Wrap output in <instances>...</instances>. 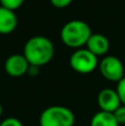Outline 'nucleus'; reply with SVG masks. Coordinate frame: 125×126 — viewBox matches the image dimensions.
Returning <instances> with one entry per match:
<instances>
[{
    "instance_id": "nucleus-9",
    "label": "nucleus",
    "mask_w": 125,
    "mask_h": 126,
    "mask_svg": "<svg viewBox=\"0 0 125 126\" xmlns=\"http://www.w3.org/2000/svg\"><path fill=\"white\" fill-rule=\"evenodd\" d=\"M18 27L16 11L0 6V34H9Z\"/></svg>"
},
{
    "instance_id": "nucleus-3",
    "label": "nucleus",
    "mask_w": 125,
    "mask_h": 126,
    "mask_svg": "<svg viewBox=\"0 0 125 126\" xmlns=\"http://www.w3.org/2000/svg\"><path fill=\"white\" fill-rule=\"evenodd\" d=\"M75 116L69 107L53 105L43 110L39 117V126H74Z\"/></svg>"
},
{
    "instance_id": "nucleus-1",
    "label": "nucleus",
    "mask_w": 125,
    "mask_h": 126,
    "mask_svg": "<svg viewBox=\"0 0 125 126\" xmlns=\"http://www.w3.org/2000/svg\"><path fill=\"white\" fill-rule=\"evenodd\" d=\"M54 52V46L49 38L34 35L26 42L22 54L26 57L30 65L41 67L52 61Z\"/></svg>"
},
{
    "instance_id": "nucleus-17",
    "label": "nucleus",
    "mask_w": 125,
    "mask_h": 126,
    "mask_svg": "<svg viewBox=\"0 0 125 126\" xmlns=\"http://www.w3.org/2000/svg\"><path fill=\"white\" fill-rule=\"evenodd\" d=\"M1 115H2V105L0 103V117H1Z\"/></svg>"
},
{
    "instance_id": "nucleus-8",
    "label": "nucleus",
    "mask_w": 125,
    "mask_h": 126,
    "mask_svg": "<svg viewBox=\"0 0 125 126\" xmlns=\"http://www.w3.org/2000/svg\"><path fill=\"white\" fill-rule=\"evenodd\" d=\"M85 48L90 50L93 54L99 57H105L110 50V41L102 33H92Z\"/></svg>"
},
{
    "instance_id": "nucleus-12",
    "label": "nucleus",
    "mask_w": 125,
    "mask_h": 126,
    "mask_svg": "<svg viewBox=\"0 0 125 126\" xmlns=\"http://www.w3.org/2000/svg\"><path fill=\"white\" fill-rule=\"evenodd\" d=\"M113 115H114L115 120L117 121V123H119L120 125L125 124V105L122 104L121 106L113 113Z\"/></svg>"
},
{
    "instance_id": "nucleus-2",
    "label": "nucleus",
    "mask_w": 125,
    "mask_h": 126,
    "mask_svg": "<svg viewBox=\"0 0 125 126\" xmlns=\"http://www.w3.org/2000/svg\"><path fill=\"white\" fill-rule=\"evenodd\" d=\"M92 33L86 22L82 20H71L62 27L60 38L65 47L77 50L86 46Z\"/></svg>"
},
{
    "instance_id": "nucleus-18",
    "label": "nucleus",
    "mask_w": 125,
    "mask_h": 126,
    "mask_svg": "<svg viewBox=\"0 0 125 126\" xmlns=\"http://www.w3.org/2000/svg\"><path fill=\"white\" fill-rule=\"evenodd\" d=\"M74 126H79V125H74Z\"/></svg>"
},
{
    "instance_id": "nucleus-4",
    "label": "nucleus",
    "mask_w": 125,
    "mask_h": 126,
    "mask_svg": "<svg viewBox=\"0 0 125 126\" xmlns=\"http://www.w3.org/2000/svg\"><path fill=\"white\" fill-rule=\"evenodd\" d=\"M99 58L86 48L77 49L69 59L72 70L80 74L92 73L99 67Z\"/></svg>"
},
{
    "instance_id": "nucleus-10",
    "label": "nucleus",
    "mask_w": 125,
    "mask_h": 126,
    "mask_svg": "<svg viewBox=\"0 0 125 126\" xmlns=\"http://www.w3.org/2000/svg\"><path fill=\"white\" fill-rule=\"evenodd\" d=\"M90 126H120L113 113L99 111L92 116Z\"/></svg>"
},
{
    "instance_id": "nucleus-11",
    "label": "nucleus",
    "mask_w": 125,
    "mask_h": 126,
    "mask_svg": "<svg viewBox=\"0 0 125 126\" xmlns=\"http://www.w3.org/2000/svg\"><path fill=\"white\" fill-rule=\"evenodd\" d=\"M24 1L26 0H0V6L16 11L19 8H21V6L24 3Z\"/></svg>"
},
{
    "instance_id": "nucleus-14",
    "label": "nucleus",
    "mask_w": 125,
    "mask_h": 126,
    "mask_svg": "<svg viewBox=\"0 0 125 126\" xmlns=\"http://www.w3.org/2000/svg\"><path fill=\"white\" fill-rule=\"evenodd\" d=\"M116 91H117V93H119L120 98H121L122 104L125 105V76L117 83Z\"/></svg>"
},
{
    "instance_id": "nucleus-6",
    "label": "nucleus",
    "mask_w": 125,
    "mask_h": 126,
    "mask_svg": "<svg viewBox=\"0 0 125 126\" xmlns=\"http://www.w3.org/2000/svg\"><path fill=\"white\" fill-rule=\"evenodd\" d=\"M96 101L100 111L108 112V113H114L122 105L121 98H120L116 89L114 90L111 87H105L101 90L97 94Z\"/></svg>"
},
{
    "instance_id": "nucleus-13",
    "label": "nucleus",
    "mask_w": 125,
    "mask_h": 126,
    "mask_svg": "<svg viewBox=\"0 0 125 126\" xmlns=\"http://www.w3.org/2000/svg\"><path fill=\"white\" fill-rule=\"evenodd\" d=\"M0 126H23V124L17 117H7L0 122Z\"/></svg>"
},
{
    "instance_id": "nucleus-16",
    "label": "nucleus",
    "mask_w": 125,
    "mask_h": 126,
    "mask_svg": "<svg viewBox=\"0 0 125 126\" xmlns=\"http://www.w3.org/2000/svg\"><path fill=\"white\" fill-rule=\"evenodd\" d=\"M39 66H35V65H30L29 67V71H28V74L31 76H34V75H38L39 74Z\"/></svg>"
},
{
    "instance_id": "nucleus-15",
    "label": "nucleus",
    "mask_w": 125,
    "mask_h": 126,
    "mask_svg": "<svg viewBox=\"0 0 125 126\" xmlns=\"http://www.w3.org/2000/svg\"><path fill=\"white\" fill-rule=\"evenodd\" d=\"M72 1L73 0H50V3L58 9H63L70 6L72 3Z\"/></svg>"
},
{
    "instance_id": "nucleus-7",
    "label": "nucleus",
    "mask_w": 125,
    "mask_h": 126,
    "mask_svg": "<svg viewBox=\"0 0 125 126\" xmlns=\"http://www.w3.org/2000/svg\"><path fill=\"white\" fill-rule=\"evenodd\" d=\"M30 63L23 54H11L4 61V71L11 78H21L28 74Z\"/></svg>"
},
{
    "instance_id": "nucleus-5",
    "label": "nucleus",
    "mask_w": 125,
    "mask_h": 126,
    "mask_svg": "<svg viewBox=\"0 0 125 126\" xmlns=\"http://www.w3.org/2000/svg\"><path fill=\"white\" fill-rule=\"evenodd\" d=\"M99 70L101 75L110 82L119 83L125 76L124 64L119 58L114 55L103 57V59L99 62Z\"/></svg>"
}]
</instances>
